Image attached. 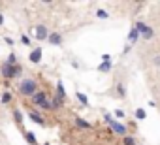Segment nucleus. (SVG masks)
I'll list each match as a JSON object with an SVG mask.
<instances>
[{
    "instance_id": "obj_20",
    "label": "nucleus",
    "mask_w": 160,
    "mask_h": 145,
    "mask_svg": "<svg viewBox=\"0 0 160 145\" xmlns=\"http://www.w3.org/2000/svg\"><path fill=\"white\" fill-rule=\"evenodd\" d=\"M122 145H138V143H136V138L134 136H124L122 138Z\"/></svg>"
},
{
    "instance_id": "obj_1",
    "label": "nucleus",
    "mask_w": 160,
    "mask_h": 145,
    "mask_svg": "<svg viewBox=\"0 0 160 145\" xmlns=\"http://www.w3.org/2000/svg\"><path fill=\"white\" fill-rule=\"evenodd\" d=\"M104 122H106V124H109V126H111V130H113L115 134H119V136H122V138H124V136H128V128H126L122 122L115 121L111 113H104Z\"/></svg>"
},
{
    "instance_id": "obj_22",
    "label": "nucleus",
    "mask_w": 160,
    "mask_h": 145,
    "mask_svg": "<svg viewBox=\"0 0 160 145\" xmlns=\"http://www.w3.org/2000/svg\"><path fill=\"white\" fill-rule=\"evenodd\" d=\"M12 102V94L6 91V92H2V104H10Z\"/></svg>"
},
{
    "instance_id": "obj_12",
    "label": "nucleus",
    "mask_w": 160,
    "mask_h": 145,
    "mask_svg": "<svg viewBox=\"0 0 160 145\" xmlns=\"http://www.w3.org/2000/svg\"><path fill=\"white\" fill-rule=\"evenodd\" d=\"M23 136H25V141H27V145H38V139H36L34 132H30V130H25V132H23Z\"/></svg>"
},
{
    "instance_id": "obj_2",
    "label": "nucleus",
    "mask_w": 160,
    "mask_h": 145,
    "mask_svg": "<svg viewBox=\"0 0 160 145\" xmlns=\"http://www.w3.org/2000/svg\"><path fill=\"white\" fill-rule=\"evenodd\" d=\"M2 78L4 79H15V78H19L21 74H23V66L21 64H15V66H10V64H6V62H2Z\"/></svg>"
},
{
    "instance_id": "obj_28",
    "label": "nucleus",
    "mask_w": 160,
    "mask_h": 145,
    "mask_svg": "<svg viewBox=\"0 0 160 145\" xmlns=\"http://www.w3.org/2000/svg\"><path fill=\"white\" fill-rule=\"evenodd\" d=\"M4 42H6L8 45H13V40H12V38H4Z\"/></svg>"
},
{
    "instance_id": "obj_3",
    "label": "nucleus",
    "mask_w": 160,
    "mask_h": 145,
    "mask_svg": "<svg viewBox=\"0 0 160 145\" xmlns=\"http://www.w3.org/2000/svg\"><path fill=\"white\" fill-rule=\"evenodd\" d=\"M36 91H38V83H36V79H32V78H27V79H23V81L19 83V92H21L23 96H32Z\"/></svg>"
},
{
    "instance_id": "obj_8",
    "label": "nucleus",
    "mask_w": 160,
    "mask_h": 145,
    "mask_svg": "<svg viewBox=\"0 0 160 145\" xmlns=\"http://www.w3.org/2000/svg\"><path fill=\"white\" fill-rule=\"evenodd\" d=\"M47 43H51V45H55V47L62 45V34H58V32H49V36H47Z\"/></svg>"
},
{
    "instance_id": "obj_14",
    "label": "nucleus",
    "mask_w": 160,
    "mask_h": 145,
    "mask_svg": "<svg viewBox=\"0 0 160 145\" xmlns=\"http://www.w3.org/2000/svg\"><path fill=\"white\" fill-rule=\"evenodd\" d=\"M111 66H113L111 60H108V62H100V64H98V72H100V74H109V72H111Z\"/></svg>"
},
{
    "instance_id": "obj_19",
    "label": "nucleus",
    "mask_w": 160,
    "mask_h": 145,
    "mask_svg": "<svg viewBox=\"0 0 160 145\" xmlns=\"http://www.w3.org/2000/svg\"><path fill=\"white\" fill-rule=\"evenodd\" d=\"M134 115H136V119H138V121H143V119H147V111H145L143 108H138Z\"/></svg>"
},
{
    "instance_id": "obj_17",
    "label": "nucleus",
    "mask_w": 160,
    "mask_h": 145,
    "mask_svg": "<svg viewBox=\"0 0 160 145\" xmlns=\"http://www.w3.org/2000/svg\"><path fill=\"white\" fill-rule=\"evenodd\" d=\"M4 62H6V64H10V66H15V64H19V62H17V55H15L13 51L8 55V58H6Z\"/></svg>"
},
{
    "instance_id": "obj_13",
    "label": "nucleus",
    "mask_w": 160,
    "mask_h": 145,
    "mask_svg": "<svg viewBox=\"0 0 160 145\" xmlns=\"http://www.w3.org/2000/svg\"><path fill=\"white\" fill-rule=\"evenodd\" d=\"M62 106H64V100H62L60 96H57V94H55V96L51 98V111H55V109H60Z\"/></svg>"
},
{
    "instance_id": "obj_21",
    "label": "nucleus",
    "mask_w": 160,
    "mask_h": 145,
    "mask_svg": "<svg viewBox=\"0 0 160 145\" xmlns=\"http://www.w3.org/2000/svg\"><path fill=\"white\" fill-rule=\"evenodd\" d=\"M96 17H98V19H109V13H108L106 10H98V12H96Z\"/></svg>"
},
{
    "instance_id": "obj_16",
    "label": "nucleus",
    "mask_w": 160,
    "mask_h": 145,
    "mask_svg": "<svg viewBox=\"0 0 160 145\" xmlns=\"http://www.w3.org/2000/svg\"><path fill=\"white\" fill-rule=\"evenodd\" d=\"M57 96H60L62 100L66 98V89H64V83H62V81L57 83Z\"/></svg>"
},
{
    "instance_id": "obj_7",
    "label": "nucleus",
    "mask_w": 160,
    "mask_h": 145,
    "mask_svg": "<svg viewBox=\"0 0 160 145\" xmlns=\"http://www.w3.org/2000/svg\"><path fill=\"white\" fill-rule=\"evenodd\" d=\"M42 57H43V49H42V47H34V49L30 51V55H28V60H30L32 64H40V62H42Z\"/></svg>"
},
{
    "instance_id": "obj_9",
    "label": "nucleus",
    "mask_w": 160,
    "mask_h": 145,
    "mask_svg": "<svg viewBox=\"0 0 160 145\" xmlns=\"http://www.w3.org/2000/svg\"><path fill=\"white\" fill-rule=\"evenodd\" d=\"M138 40H139V32H138V28H136V27H132V28H130V32H128V43H126V45H130V47H132V45H136V43H138Z\"/></svg>"
},
{
    "instance_id": "obj_29",
    "label": "nucleus",
    "mask_w": 160,
    "mask_h": 145,
    "mask_svg": "<svg viewBox=\"0 0 160 145\" xmlns=\"http://www.w3.org/2000/svg\"><path fill=\"white\" fill-rule=\"evenodd\" d=\"M0 25H4V15H0Z\"/></svg>"
},
{
    "instance_id": "obj_10",
    "label": "nucleus",
    "mask_w": 160,
    "mask_h": 145,
    "mask_svg": "<svg viewBox=\"0 0 160 145\" xmlns=\"http://www.w3.org/2000/svg\"><path fill=\"white\" fill-rule=\"evenodd\" d=\"M28 119H30L32 122H36L38 126H45V121H43V117H42L40 113H36V111H32V109L28 111Z\"/></svg>"
},
{
    "instance_id": "obj_6",
    "label": "nucleus",
    "mask_w": 160,
    "mask_h": 145,
    "mask_svg": "<svg viewBox=\"0 0 160 145\" xmlns=\"http://www.w3.org/2000/svg\"><path fill=\"white\" fill-rule=\"evenodd\" d=\"M30 98H32V104H34L36 108H42V106L45 104V100H47L49 96H47V94H45L43 91H36V92H34V94H32Z\"/></svg>"
},
{
    "instance_id": "obj_11",
    "label": "nucleus",
    "mask_w": 160,
    "mask_h": 145,
    "mask_svg": "<svg viewBox=\"0 0 160 145\" xmlns=\"http://www.w3.org/2000/svg\"><path fill=\"white\" fill-rule=\"evenodd\" d=\"M73 122H75V126H77V128H83V130L92 128V124H91L89 121H85L83 117H75V119H73Z\"/></svg>"
},
{
    "instance_id": "obj_27",
    "label": "nucleus",
    "mask_w": 160,
    "mask_h": 145,
    "mask_svg": "<svg viewBox=\"0 0 160 145\" xmlns=\"http://www.w3.org/2000/svg\"><path fill=\"white\" fill-rule=\"evenodd\" d=\"M152 64H154V66H158V68H160V55H156V57H154V58H152Z\"/></svg>"
},
{
    "instance_id": "obj_24",
    "label": "nucleus",
    "mask_w": 160,
    "mask_h": 145,
    "mask_svg": "<svg viewBox=\"0 0 160 145\" xmlns=\"http://www.w3.org/2000/svg\"><path fill=\"white\" fill-rule=\"evenodd\" d=\"M21 43H23V45H32V42H30V38H28L27 34L21 36Z\"/></svg>"
},
{
    "instance_id": "obj_25",
    "label": "nucleus",
    "mask_w": 160,
    "mask_h": 145,
    "mask_svg": "<svg viewBox=\"0 0 160 145\" xmlns=\"http://www.w3.org/2000/svg\"><path fill=\"white\" fill-rule=\"evenodd\" d=\"M117 119H126V113L122 111V109H115V113H113Z\"/></svg>"
},
{
    "instance_id": "obj_30",
    "label": "nucleus",
    "mask_w": 160,
    "mask_h": 145,
    "mask_svg": "<svg viewBox=\"0 0 160 145\" xmlns=\"http://www.w3.org/2000/svg\"><path fill=\"white\" fill-rule=\"evenodd\" d=\"M43 145H51V143H49V141H45V143H43Z\"/></svg>"
},
{
    "instance_id": "obj_23",
    "label": "nucleus",
    "mask_w": 160,
    "mask_h": 145,
    "mask_svg": "<svg viewBox=\"0 0 160 145\" xmlns=\"http://www.w3.org/2000/svg\"><path fill=\"white\" fill-rule=\"evenodd\" d=\"M13 117H15V121H17V124H21V122H23V113H21L19 109H15V111H13Z\"/></svg>"
},
{
    "instance_id": "obj_15",
    "label": "nucleus",
    "mask_w": 160,
    "mask_h": 145,
    "mask_svg": "<svg viewBox=\"0 0 160 145\" xmlns=\"http://www.w3.org/2000/svg\"><path fill=\"white\" fill-rule=\"evenodd\" d=\"M75 98L81 102V106H89V98H87V94H83L81 91H75Z\"/></svg>"
},
{
    "instance_id": "obj_18",
    "label": "nucleus",
    "mask_w": 160,
    "mask_h": 145,
    "mask_svg": "<svg viewBox=\"0 0 160 145\" xmlns=\"http://www.w3.org/2000/svg\"><path fill=\"white\" fill-rule=\"evenodd\" d=\"M115 89H117V96H119V98H124V96H126V87H124L122 83H117Z\"/></svg>"
},
{
    "instance_id": "obj_4",
    "label": "nucleus",
    "mask_w": 160,
    "mask_h": 145,
    "mask_svg": "<svg viewBox=\"0 0 160 145\" xmlns=\"http://www.w3.org/2000/svg\"><path fill=\"white\" fill-rule=\"evenodd\" d=\"M134 27L138 28V32H139V38H143V40H151V38L154 36V30H152V27L145 25L143 21H138Z\"/></svg>"
},
{
    "instance_id": "obj_5",
    "label": "nucleus",
    "mask_w": 160,
    "mask_h": 145,
    "mask_svg": "<svg viewBox=\"0 0 160 145\" xmlns=\"http://www.w3.org/2000/svg\"><path fill=\"white\" fill-rule=\"evenodd\" d=\"M47 36H49V30H47L45 25H36V27H34V38H36L38 42L47 40Z\"/></svg>"
},
{
    "instance_id": "obj_26",
    "label": "nucleus",
    "mask_w": 160,
    "mask_h": 145,
    "mask_svg": "<svg viewBox=\"0 0 160 145\" xmlns=\"http://www.w3.org/2000/svg\"><path fill=\"white\" fill-rule=\"evenodd\" d=\"M100 58H102V62H108V60H111V55H109V53H104Z\"/></svg>"
}]
</instances>
